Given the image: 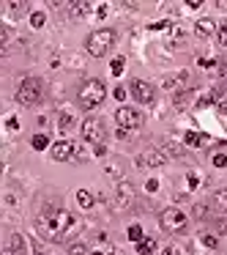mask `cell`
<instances>
[{"label": "cell", "mask_w": 227, "mask_h": 255, "mask_svg": "<svg viewBox=\"0 0 227 255\" xmlns=\"http://www.w3.org/2000/svg\"><path fill=\"white\" fill-rule=\"evenodd\" d=\"M129 91H132V96L140 102V105H151V102L156 99V91L151 83H145V80H132V85H129Z\"/></svg>", "instance_id": "obj_8"}, {"label": "cell", "mask_w": 227, "mask_h": 255, "mask_svg": "<svg viewBox=\"0 0 227 255\" xmlns=\"http://www.w3.org/2000/svg\"><path fill=\"white\" fill-rule=\"evenodd\" d=\"M197 63H200L203 69H214V66H216V61H214V58H200Z\"/></svg>", "instance_id": "obj_37"}, {"label": "cell", "mask_w": 227, "mask_h": 255, "mask_svg": "<svg viewBox=\"0 0 227 255\" xmlns=\"http://www.w3.org/2000/svg\"><path fill=\"white\" fill-rule=\"evenodd\" d=\"M50 134L47 132H39V134H33V137H30V145H33V151H44V148H50Z\"/></svg>", "instance_id": "obj_17"}, {"label": "cell", "mask_w": 227, "mask_h": 255, "mask_svg": "<svg viewBox=\"0 0 227 255\" xmlns=\"http://www.w3.org/2000/svg\"><path fill=\"white\" fill-rule=\"evenodd\" d=\"M69 255H90V250L85 247V244H74V247L69 250Z\"/></svg>", "instance_id": "obj_34"}, {"label": "cell", "mask_w": 227, "mask_h": 255, "mask_svg": "<svg viewBox=\"0 0 227 255\" xmlns=\"http://www.w3.org/2000/svg\"><path fill=\"white\" fill-rule=\"evenodd\" d=\"M148 28H151V30H170L172 25H170V19H161V22H151Z\"/></svg>", "instance_id": "obj_33"}, {"label": "cell", "mask_w": 227, "mask_h": 255, "mask_svg": "<svg viewBox=\"0 0 227 255\" xmlns=\"http://www.w3.org/2000/svg\"><path fill=\"white\" fill-rule=\"evenodd\" d=\"M194 217H205V206H197V209H194Z\"/></svg>", "instance_id": "obj_43"}, {"label": "cell", "mask_w": 227, "mask_h": 255, "mask_svg": "<svg viewBox=\"0 0 227 255\" xmlns=\"http://www.w3.org/2000/svg\"><path fill=\"white\" fill-rule=\"evenodd\" d=\"M33 255H44V253H41V250H36V253H33Z\"/></svg>", "instance_id": "obj_45"}, {"label": "cell", "mask_w": 227, "mask_h": 255, "mask_svg": "<svg viewBox=\"0 0 227 255\" xmlns=\"http://www.w3.org/2000/svg\"><path fill=\"white\" fill-rule=\"evenodd\" d=\"M211 165L219 167V170H222V167H227V154H225V151H216V154L211 156Z\"/></svg>", "instance_id": "obj_29"}, {"label": "cell", "mask_w": 227, "mask_h": 255, "mask_svg": "<svg viewBox=\"0 0 227 255\" xmlns=\"http://www.w3.org/2000/svg\"><path fill=\"white\" fill-rule=\"evenodd\" d=\"M134 165L137 167H161L164 165V154L159 148H145L134 156Z\"/></svg>", "instance_id": "obj_9"}, {"label": "cell", "mask_w": 227, "mask_h": 255, "mask_svg": "<svg viewBox=\"0 0 227 255\" xmlns=\"http://www.w3.org/2000/svg\"><path fill=\"white\" fill-rule=\"evenodd\" d=\"M6 127H8V129H11V132H17V129H19V121H17V118H14V116H8V121H6Z\"/></svg>", "instance_id": "obj_39"}, {"label": "cell", "mask_w": 227, "mask_h": 255, "mask_svg": "<svg viewBox=\"0 0 227 255\" xmlns=\"http://www.w3.org/2000/svg\"><path fill=\"white\" fill-rule=\"evenodd\" d=\"M156 250H159L156 239H148V236H145L143 242L137 244V255H156Z\"/></svg>", "instance_id": "obj_16"}, {"label": "cell", "mask_w": 227, "mask_h": 255, "mask_svg": "<svg viewBox=\"0 0 227 255\" xmlns=\"http://www.w3.org/2000/svg\"><path fill=\"white\" fill-rule=\"evenodd\" d=\"M115 99H126V88H123V85H118V88H115Z\"/></svg>", "instance_id": "obj_40"}, {"label": "cell", "mask_w": 227, "mask_h": 255, "mask_svg": "<svg viewBox=\"0 0 227 255\" xmlns=\"http://www.w3.org/2000/svg\"><path fill=\"white\" fill-rule=\"evenodd\" d=\"M186 184H189L186 189H197V187H200V176H197L194 170H189V173H186Z\"/></svg>", "instance_id": "obj_30"}, {"label": "cell", "mask_w": 227, "mask_h": 255, "mask_svg": "<svg viewBox=\"0 0 227 255\" xmlns=\"http://www.w3.org/2000/svg\"><path fill=\"white\" fill-rule=\"evenodd\" d=\"M123 69H126V58H121V55H118L115 61L110 63V72H112V77H121V74H123Z\"/></svg>", "instance_id": "obj_22"}, {"label": "cell", "mask_w": 227, "mask_h": 255, "mask_svg": "<svg viewBox=\"0 0 227 255\" xmlns=\"http://www.w3.org/2000/svg\"><path fill=\"white\" fill-rule=\"evenodd\" d=\"M44 22H47V14L44 11H33V14H30V25H33L36 30L44 28Z\"/></svg>", "instance_id": "obj_28"}, {"label": "cell", "mask_w": 227, "mask_h": 255, "mask_svg": "<svg viewBox=\"0 0 227 255\" xmlns=\"http://www.w3.org/2000/svg\"><path fill=\"white\" fill-rule=\"evenodd\" d=\"M145 189H148V192H159V181H156V178H148V181H145Z\"/></svg>", "instance_id": "obj_35"}, {"label": "cell", "mask_w": 227, "mask_h": 255, "mask_svg": "<svg viewBox=\"0 0 227 255\" xmlns=\"http://www.w3.org/2000/svg\"><path fill=\"white\" fill-rule=\"evenodd\" d=\"M186 80H189L186 72H178V74H172V77L164 80V88L167 91H178V88H183V85H186Z\"/></svg>", "instance_id": "obj_15"}, {"label": "cell", "mask_w": 227, "mask_h": 255, "mask_svg": "<svg viewBox=\"0 0 227 255\" xmlns=\"http://www.w3.org/2000/svg\"><path fill=\"white\" fill-rule=\"evenodd\" d=\"M214 206L216 209H227V189H216L214 192Z\"/></svg>", "instance_id": "obj_25"}, {"label": "cell", "mask_w": 227, "mask_h": 255, "mask_svg": "<svg viewBox=\"0 0 227 255\" xmlns=\"http://www.w3.org/2000/svg\"><path fill=\"white\" fill-rule=\"evenodd\" d=\"M197 107H211V105H216V91H208V94H203L197 102H194Z\"/></svg>", "instance_id": "obj_24"}, {"label": "cell", "mask_w": 227, "mask_h": 255, "mask_svg": "<svg viewBox=\"0 0 227 255\" xmlns=\"http://www.w3.org/2000/svg\"><path fill=\"white\" fill-rule=\"evenodd\" d=\"M82 137H85V143H90L93 148L104 145V140H107L104 121H101V118H85L82 121Z\"/></svg>", "instance_id": "obj_6"}, {"label": "cell", "mask_w": 227, "mask_h": 255, "mask_svg": "<svg viewBox=\"0 0 227 255\" xmlns=\"http://www.w3.org/2000/svg\"><path fill=\"white\" fill-rule=\"evenodd\" d=\"M107 14H110V6H107V3H101V6L96 8V17H99V19H104Z\"/></svg>", "instance_id": "obj_36"}, {"label": "cell", "mask_w": 227, "mask_h": 255, "mask_svg": "<svg viewBox=\"0 0 227 255\" xmlns=\"http://www.w3.org/2000/svg\"><path fill=\"white\" fill-rule=\"evenodd\" d=\"M216 107H219V113H222V116H227V102H219Z\"/></svg>", "instance_id": "obj_44"}, {"label": "cell", "mask_w": 227, "mask_h": 255, "mask_svg": "<svg viewBox=\"0 0 227 255\" xmlns=\"http://www.w3.org/2000/svg\"><path fill=\"white\" fill-rule=\"evenodd\" d=\"M6 255H28V242H25L22 233H11V239H8V253Z\"/></svg>", "instance_id": "obj_14"}, {"label": "cell", "mask_w": 227, "mask_h": 255, "mask_svg": "<svg viewBox=\"0 0 227 255\" xmlns=\"http://www.w3.org/2000/svg\"><path fill=\"white\" fill-rule=\"evenodd\" d=\"M58 127H61V132L66 134L69 129L74 127V116H72V113H61V121H58Z\"/></svg>", "instance_id": "obj_23"}, {"label": "cell", "mask_w": 227, "mask_h": 255, "mask_svg": "<svg viewBox=\"0 0 227 255\" xmlns=\"http://www.w3.org/2000/svg\"><path fill=\"white\" fill-rule=\"evenodd\" d=\"M82 222L66 209H44L39 217H36V233H39L44 242L61 244L69 242L72 236H77Z\"/></svg>", "instance_id": "obj_1"}, {"label": "cell", "mask_w": 227, "mask_h": 255, "mask_svg": "<svg viewBox=\"0 0 227 255\" xmlns=\"http://www.w3.org/2000/svg\"><path fill=\"white\" fill-rule=\"evenodd\" d=\"M159 225H161V231H167V233H186V228H189V217H186V211L183 209H164L159 214Z\"/></svg>", "instance_id": "obj_5"}, {"label": "cell", "mask_w": 227, "mask_h": 255, "mask_svg": "<svg viewBox=\"0 0 227 255\" xmlns=\"http://www.w3.org/2000/svg\"><path fill=\"white\" fill-rule=\"evenodd\" d=\"M216 28H219V25H216L211 17H203V19L194 22V36H197V39H211V36L216 33Z\"/></svg>", "instance_id": "obj_13"}, {"label": "cell", "mask_w": 227, "mask_h": 255, "mask_svg": "<svg viewBox=\"0 0 227 255\" xmlns=\"http://www.w3.org/2000/svg\"><path fill=\"white\" fill-rule=\"evenodd\" d=\"M203 244H205V247H211V250H216V247H219V239L211 236V233H205V236H203Z\"/></svg>", "instance_id": "obj_32"}, {"label": "cell", "mask_w": 227, "mask_h": 255, "mask_svg": "<svg viewBox=\"0 0 227 255\" xmlns=\"http://www.w3.org/2000/svg\"><path fill=\"white\" fill-rule=\"evenodd\" d=\"M41 99H44V83H41V77H25L17 88V102L22 107H36Z\"/></svg>", "instance_id": "obj_4"}, {"label": "cell", "mask_w": 227, "mask_h": 255, "mask_svg": "<svg viewBox=\"0 0 227 255\" xmlns=\"http://www.w3.org/2000/svg\"><path fill=\"white\" fill-rule=\"evenodd\" d=\"M93 154H96V156H104L107 148H104V145H99V148H93Z\"/></svg>", "instance_id": "obj_42"}, {"label": "cell", "mask_w": 227, "mask_h": 255, "mask_svg": "<svg viewBox=\"0 0 227 255\" xmlns=\"http://www.w3.org/2000/svg\"><path fill=\"white\" fill-rule=\"evenodd\" d=\"M112 253V244L107 242V236H99V242L90 247V255H110Z\"/></svg>", "instance_id": "obj_18"}, {"label": "cell", "mask_w": 227, "mask_h": 255, "mask_svg": "<svg viewBox=\"0 0 227 255\" xmlns=\"http://www.w3.org/2000/svg\"><path fill=\"white\" fill-rule=\"evenodd\" d=\"M69 8H72V17H85V14L90 11V6H88V3H72Z\"/></svg>", "instance_id": "obj_27"}, {"label": "cell", "mask_w": 227, "mask_h": 255, "mask_svg": "<svg viewBox=\"0 0 227 255\" xmlns=\"http://www.w3.org/2000/svg\"><path fill=\"white\" fill-rule=\"evenodd\" d=\"M161 148L170 151V154H175V156H181V154H183V148H181V145H175L172 140H164V145H161Z\"/></svg>", "instance_id": "obj_31"}, {"label": "cell", "mask_w": 227, "mask_h": 255, "mask_svg": "<svg viewBox=\"0 0 227 255\" xmlns=\"http://www.w3.org/2000/svg\"><path fill=\"white\" fill-rule=\"evenodd\" d=\"M222 6H227V3H222Z\"/></svg>", "instance_id": "obj_46"}, {"label": "cell", "mask_w": 227, "mask_h": 255, "mask_svg": "<svg viewBox=\"0 0 227 255\" xmlns=\"http://www.w3.org/2000/svg\"><path fill=\"white\" fill-rule=\"evenodd\" d=\"M143 113L140 110H134V107H118V113H115V124H118V129H126V132H134V129H140L143 127Z\"/></svg>", "instance_id": "obj_7"}, {"label": "cell", "mask_w": 227, "mask_h": 255, "mask_svg": "<svg viewBox=\"0 0 227 255\" xmlns=\"http://www.w3.org/2000/svg\"><path fill=\"white\" fill-rule=\"evenodd\" d=\"M74 156H77V145L72 143V140H58V143H52V159L55 162H72Z\"/></svg>", "instance_id": "obj_10"}, {"label": "cell", "mask_w": 227, "mask_h": 255, "mask_svg": "<svg viewBox=\"0 0 227 255\" xmlns=\"http://www.w3.org/2000/svg\"><path fill=\"white\" fill-rule=\"evenodd\" d=\"M132 203H134V187L129 181H121L115 187V209L118 211H126Z\"/></svg>", "instance_id": "obj_11"}, {"label": "cell", "mask_w": 227, "mask_h": 255, "mask_svg": "<svg viewBox=\"0 0 227 255\" xmlns=\"http://www.w3.org/2000/svg\"><path fill=\"white\" fill-rule=\"evenodd\" d=\"M216 233H219V236H227V220L216 222Z\"/></svg>", "instance_id": "obj_38"}, {"label": "cell", "mask_w": 227, "mask_h": 255, "mask_svg": "<svg viewBox=\"0 0 227 255\" xmlns=\"http://www.w3.org/2000/svg\"><path fill=\"white\" fill-rule=\"evenodd\" d=\"M194 94L192 91H183V94H175V99H172V105H175V110H186L189 105H192Z\"/></svg>", "instance_id": "obj_19"}, {"label": "cell", "mask_w": 227, "mask_h": 255, "mask_svg": "<svg viewBox=\"0 0 227 255\" xmlns=\"http://www.w3.org/2000/svg\"><path fill=\"white\" fill-rule=\"evenodd\" d=\"M77 99H79V107H82V110H96V107L107 99V85L101 83V80H88V83H82Z\"/></svg>", "instance_id": "obj_3"}, {"label": "cell", "mask_w": 227, "mask_h": 255, "mask_svg": "<svg viewBox=\"0 0 227 255\" xmlns=\"http://www.w3.org/2000/svg\"><path fill=\"white\" fill-rule=\"evenodd\" d=\"M77 203L79 209H93V195L88 189H77Z\"/></svg>", "instance_id": "obj_21"}, {"label": "cell", "mask_w": 227, "mask_h": 255, "mask_svg": "<svg viewBox=\"0 0 227 255\" xmlns=\"http://www.w3.org/2000/svg\"><path fill=\"white\" fill-rule=\"evenodd\" d=\"M216 41H219V47H227V19L219 22V28H216Z\"/></svg>", "instance_id": "obj_26"}, {"label": "cell", "mask_w": 227, "mask_h": 255, "mask_svg": "<svg viewBox=\"0 0 227 255\" xmlns=\"http://www.w3.org/2000/svg\"><path fill=\"white\" fill-rule=\"evenodd\" d=\"M126 236H129V242L140 244V242L145 239V231H143V225H129V228H126Z\"/></svg>", "instance_id": "obj_20"}, {"label": "cell", "mask_w": 227, "mask_h": 255, "mask_svg": "<svg viewBox=\"0 0 227 255\" xmlns=\"http://www.w3.org/2000/svg\"><path fill=\"white\" fill-rule=\"evenodd\" d=\"M161 255H178V250L175 247H164V250H161Z\"/></svg>", "instance_id": "obj_41"}, {"label": "cell", "mask_w": 227, "mask_h": 255, "mask_svg": "<svg viewBox=\"0 0 227 255\" xmlns=\"http://www.w3.org/2000/svg\"><path fill=\"white\" fill-rule=\"evenodd\" d=\"M183 143H186L189 148H205V145L211 143V134L197 132V129H189V132L183 134Z\"/></svg>", "instance_id": "obj_12"}, {"label": "cell", "mask_w": 227, "mask_h": 255, "mask_svg": "<svg viewBox=\"0 0 227 255\" xmlns=\"http://www.w3.org/2000/svg\"><path fill=\"white\" fill-rule=\"evenodd\" d=\"M115 41H118V33L112 28H99V30H93V33L85 39V50H88V55L101 58V55H107V52L115 47Z\"/></svg>", "instance_id": "obj_2"}]
</instances>
